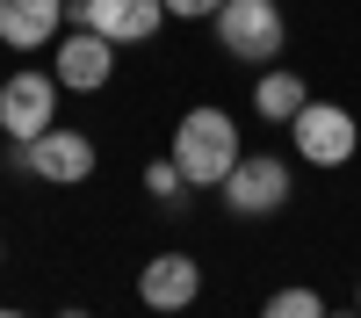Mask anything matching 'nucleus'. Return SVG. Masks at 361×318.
<instances>
[{
  "label": "nucleus",
  "instance_id": "20e7f679",
  "mask_svg": "<svg viewBox=\"0 0 361 318\" xmlns=\"http://www.w3.org/2000/svg\"><path fill=\"white\" fill-rule=\"evenodd\" d=\"M289 137H296V152H304V166H347L361 152V130H354V116L340 102H304Z\"/></svg>",
  "mask_w": 361,
  "mask_h": 318
},
{
  "label": "nucleus",
  "instance_id": "6ab92c4d",
  "mask_svg": "<svg viewBox=\"0 0 361 318\" xmlns=\"http://www.w3.org/2000/svg\"><path fill=\"white\" fill-rule=\"evenodd\" d=\"M0 260H8V246H0Z\"/></svg>",
  "mask_w": 361,
  "mask_h": 318
},
{
  "label": "nucleus",
  "instance_id": "f3484780",
  "mask_svg": "<svg viewBox=\"0 0 361 318\" xmlns=\"http://www.w3.org/2000/svg\"><path fill=\"white\" fill-rule=\"evenodd\" d=\"M325 318H361V311H325Z\"/></svg>",
  "mask_w": 361,
  "mask_h": 318
},
{
  "label": "nucleus",
  "instance_id": "0eeeda50",
  "mask_svg": "<svg viewBox=\"0 0 361 318\" xmlns=\"http://www.w3.org/2000/svg\"><path fill=\"white\" fill-rule=\"evenodd\" d=\"M58 123V73H15L8 87H0V130H8L15 145L44 137Z\"/></svg>",
  "mask_w": 361,
  "mask_h": 318
},
{
  "label": "nucleus",
  "instance_id": "1a4fd4ad",
  "mask_svg": "<svg viewBox=\"0 0 361 318\" xmlns=\"http://www.w3.org/2000/svg\"><path fill=\"white\" fill-rule=\"evenodd\" d=\"M51 73H58V87H73V94H102L109 73H116V44L73 22V37H58V66Z\"/></svg>",
  "mask_w": 361,
  "mask_h": 318
},
{
  "label": "nucleus",
  "instance_id": "2eb2a0df",
  "mask_svg": "<svg viewBox=\"0 0 361 318\" xmlns=\"http://www.w3.org/2000/svg\"><path fill=\"white\" fill-rule=\"evenodd\" d=\"M58 318H94V311H80V304H66V311H58Z\"/></svg>",
  "mask_w": 361,
  "mask_h": 318
},
{
  "label": "nucleus",
  "instance_id": "f8f14e48",
  "mask_svg": "<svg viewBox=\"0 0 361 318\" xmlns=\"http://www.w3.org/2000/svg\"><path fill=\"white\" fill-rule=\"evenodd\" d=\"M260 318H325V297L311 282H289V289H275V297L260 304Z\"/></svg>",
  "mask_w": 361,
  "mask_h": 318
},
{
  "label": "nucleus",
  "instance_id": "9d476101",
  "mask_svg": "<svg viewBox=\"0 0 361 318\" xmlns=\"http://www.w3.org/2000/svg\"><path fill=\"white\" fill-rule=\"evenodd\" d=\"M66 29V0H0V44L8 51H44Z\"/></svg>",
  "mask_w": 361,
  "mask_h": 318
},
{
  "label": "nucleus",
  "instance_id": "6e6552de",
  "mask_svg": "<svg viewBox=\"0 0 361 318\" xmlns=\"http://www.w3.org/2000/svg\"><path fill=\"white\" fill-rule=\"evenodd\" d=\"M195 297H202L195 253H152V260H145V275H137V304H145V311L173 318V311H188Z\"/></svg>",
  "mask_w": 361,
  "mask_h": 318
},
{
  "label": "nucleus",
  "instance_id": "f257e3e1",
  "mask_svg": "<svg viewBox=\"0 0 361 318\" xmlns=\"http://www.w3.org/2000/svg\"><path fill=\"white\" fill-rule=\"evenodd\" d=\"M166 159L180 166V181H188V188H224V173L246 159V145H238V123H231L224 109L202 102V109H188V116L173 123V152H166Z\"/></svg>",
  "mask_w": 361,
  "mask_h": 318
},
{
  "label": "nucleus",
  "instance_id": "9b49d317",
  "mask_svg": "<svg viewBox=\"0 0 361 318\" xmlns=\"http://www.w3.org/2000/svg\"><path fill=\"white\" fill-rule=\"evenodd\" d=\"M311 102V87H304V73H260V87H253V109L267 116V123H296V109Z\"/></svg>",
  "mask_w": 361,
  "mask_h": 318
},
{
  "label": "nucleus",
  "instance_id": "dca6fc26",
  "mask_svg": "<svg viewBox=\"0 0 361 318\" xmlns=\"http://www.w3.org/2000/svg\"><path fill=\"white\" fill-rule=\"evenodd\" d=\"M0 318H29V311H15V304H0Z\"/></svg>",
  "mask_w": 361,
  "mask_h": 318
},
{
  "label": "nucleus",
  "instance_id": "423d86ee",
  "mask_svg": "<svg viewBox=\"0 0 361 318\" xmlns=\"http://www.w3.org/2000/svg\"><path fill=\"white\" fill-rule=\"evenodd\" d=\"M66 15L123 51V44H152L159 29H166V0H73Z\"/></svg>",
  "mask_w": 361,
  "mask_h": 318
},
{
  "label": "nucleus",
  "instance_id": "4468645a",
  "mask_svg": "<svg viewBox=\"0 0 361 318\" xmlns=\"http://www.w3.org/2000/svg\"><path fill=\"white\" fill-rule=\"evenodd\" d=\"M224 0H166V22H209Z\"/></svg>",
  "mask_w": 361,
  "mask_h": 318
},
{
  "label": "nucleus",
  "instance_id": "ddd939ff",
  "mask_svg": "<svg viewBox=\"0 0 361 318\" xmlns=\"http://www.w3.org/2000/svg\"><path fill=\"white\" fill-rule=\"evenodd\" d=\"M145 188H152L159 202H173V195L188 188V181H180V166H173V159H152V166H145Z\"/></svg>",
  "mask_w": 361,
  "mask_h": 318
},
{
  "label": "nucleus",
  "instance_id": "7ed1b4c3",
  "mask_svg": "<svg viewBox=\"0 0 361 318\" xmlns=\"http://www.w3.org/2000/svg\"><path fill=\"white\" fill-rule=\"evenodd\" d=\"M15 166L22 173H37L44 188H80L87 173H94V137L87 130H44V137H29V145H15Z\"/></svg>",
  "mask_w": 361,
  "mask_h": 318
},
{
  "label": "nucleus",
  "instance_id": "a211bd4d",
  "mask_svg": "<svg viewBox=\"0 0 361 318\" xmlns=\"http://www.w3.org/2000/svg\"><path fill=\"white\" fill-rule=\"evenodd\" d=\"M354 311H361V282H354Z\"/></svg>",
  "mask_w": 361,
  "mask_h": 318
},
{
  "label": "nucleus",
  "instance_id": "39448f33",
  "mask_svg": "<svg viewBox=\"0 0 361 318\" xmlns=\"http://www.w3.org/2000/svg\"><path fill=\"white\" fill-rule=\"evenodd\" d=\"M282 202H289V159L246 152V159L224 173V210L231 217H275Z\"/></svg>",
  "mask_w": 361,
  "mask_h": 318
},
{
  "label": "nucleus",
  "instance_id": "f03ea898",
  "mask_svg": "<svg viewBox=\"0 0 361 318\" xmlns=\"http://www.w3.org/2000/svg\"><path fill=\"white\" fill-rule=\"evenodd\" d=\"M209 29H217V44L238 58V66H267V58H282V37L289 22L275 0H224L217 15H209Z\"/></svg>",
  "mask_w": 361,
  "mask_h": 318
}]
</instances>
